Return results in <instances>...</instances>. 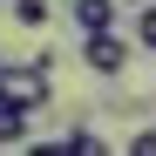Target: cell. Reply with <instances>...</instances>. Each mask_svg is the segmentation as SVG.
Segmentation results:
<instances>
[{
	"label": "cell",
	"mask_w": 156,
	"mask_h": 156,
	"mask_svg": "<svg viewBox=\"0 0 156 156\" xmlns=\"http://www.w3.org/2000/svg\"><path fill=\"white\" fill-rule=\"evenodd\" d=\"M129 156H156V129H136L129 136Z\"/></svg>",
	"instance_id": "ba28073f"
},
{
	"label": "cell",
	"mask_w": 156,
	"mask_h": 156,
	"mask_svg": "<svg viewBox=\"0 0 156 156\" xmlns=\"http://www.w3.org/2000/svg\"><path fill=\"white\" fill-rule=\"evenodd\" d=\"M0 102L20 115H41L55 102V55H34V61H0Z\"/></svg>",
	"instance_id": "6da1fadb"
},
{
	"label": "cell",
	"mask_w": 156,
	"mask_h": 156,
	"mask_svg": "<svg viewBox=\"0 0 156 156\" xmlns=\"http://www.w3.org/2000/svg\"><path fill=\"white\" fill-rule=\"evenodd\" d=\"M27 122H34V115H20V109L0 102V149H20V143H27ZM27 149H34V143H27Z\"/></svg>",
	"instance_id": "8992f818"
},
{
	"label": "cell",
	"mask_w": 156,
	"mask_h": 156,
	"mask_svg": "<svg viewBox=\"0 0 156 156\" xmlns=\"http://www.w3.org/2000/svg\"><path fill=\"white\" fill-rule=\"evenodd\" d=\"M129 41H136L143 55H156V0H136V20H129Z\"/></svg>",
	"instance_id": "5b68a950"
},
{
	"label": "cell",
	"mask_w": 156,
	"mask_h": 156,
	"mask_svg": "<svg viewBox=\"0 0 156 156\" xmlns=\"http://www.w3.org/2000/svg\"><path fill=\"white\" fill-rule=\"evenodd\" d=\"M7 20H14V27H48V20H55V7H48V0H7Z\"/></svg>",
	"instance_id": "277c9868"
},
{
	"label": "cell",
	"mask_w": 156,
	"mask_h": 156,
	"mask_svg": "<svg viewBox=\"0 0 156 156\" xmlns=\"http://www.w3.org/2000/svg\"><path fill=\"white\" fill-rule=\"evenodd\" d=\"M68 14H75V34H102L122 20V0H75Z\"/></svg>",
	"instance_id": "3957f363"
},
{
	"label": "cell",
	"mask_w": 156,
	"mask_h": 156,
	"mask_svg": "<svg viewBox=\"0 0 156 156\" xmlns=\"http://www.w3.org/2000/svg\"><path fill=\"white\" fill-rule=\"evenodd\" d=\"M129 55H136V41H129L122 27H102V34H82V68L102 75V82H115V75L129 68Z\"/></svg>",
	"instance_id": "7a4b0ae2"
},
{
	"label": "cell",
	"mask_w": 156,
	"mask_h": 156,
	"mask_svg": "<svg viewBox=\"0 0 156 156\" xmlns=\"http://www.w3.org/2000/svg\"><path fill=\"white\" fill-rule=\"evenodd\" d=\"M41 149H61V156H95V149H102V136H95V129H68L61 143H41Z\"/></svg>",
	"instance_id": "52a82bcc"
}]
</instances>
